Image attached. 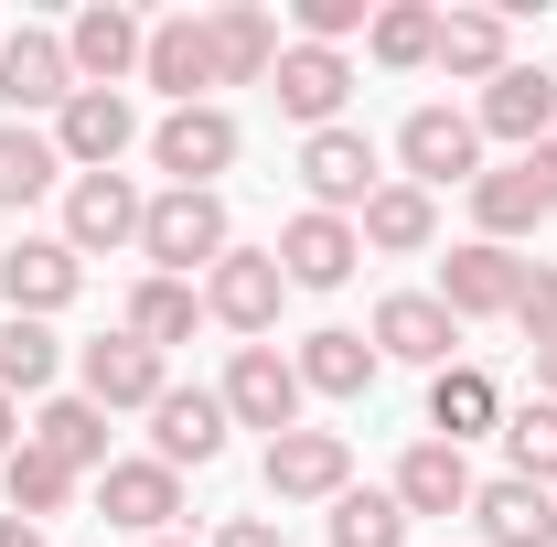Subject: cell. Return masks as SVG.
<instances>
[{"mask_svg": "<svg viewBox=\"0 0 557 547\" xmlns=\"http://www.w3.org/2000/svg\"><path fill=\"white\" fill-rule=\"evenodd\" d=\"M236 247V226H225V194H150V215H139V258H150V279H194L214 269Z\"/></svg>", "mask_w": 557, "mask_h": 547, "instance_id": "6da1fadb", "label": "cell"}, {"mask_svg": "<svg viewBox=\"0 0 557 547\" xmlns=\"http://www.w3.org/2000/svg\"><path fill=\"white\" fill-rule=\"evenodd\" d=\"M236 150H247V130L205 97V108H172L150 130V172H172V194H214V172H236Z\"/></svg>", "mask_w": 557, "mask_h": 547, "instance_id": "7a4b0ae2", "label": "cell"}, {"mask_svg": "<svg viewBox=\"0 0 557 547\" xmlns=\"http://www.w3.org/2000/svg\"><path fill=\"white\" fill-rule=\"evenodd\" d=\"M161 387H172V354H150L139 333H97V343H75V398L86 409H161Z\"/></svg>", "mask_w": 557, "mask_h": 547, "instance_id": "3957f363", "label": "cell"}, {"mask_svg": "<svg viewBox=\"0 0 557 547\" xmlns=\"http://www.w3.org/2000/svg\"><path fill=\"white\" fill-rule=\"evenodd\" d=\"M397 161H408L418 194L483 183V130H472V108H408V119H397Z\"/></svg>", "mask_w": 557, "mask_h": 547, "instance_id": "277c9868", "label": "cell"}, {"mask_svg": "<svg viewBox=\"0 0 557 547\" xmlns=\"http://www.w3.org/2000/svg\"><path fill=\"white\" fill-rule=\"evenodd\" d=\"M214 398H225L236 429H269L278 440V429H300V398H311V387H300V365H289L278 343H236V365H225Z\"/></svg>", "mask_w": 557, "mask_h": 547, "instance_id": "5b68a950", "label": "cell"}, {"mask_svg": "<svg viewBox=\"0 0 557 547\" xmlns=\"http://www.w3.org/2000/svg\"><path fill=\"white\" fill-rule=\"evenodd\" d=\"M375 183H386V172H375V139L354 130V119L300 139V194H311V215H364Z\"/></svg>", "mask_w": 557, "mask_h": 547, "instance_id": "8992f818", "label": "cell"}, {"mask_svg": "<svg viewBox=\"0 0 557 547\" xmlns=\"http://www.w3.org/2000/svg\"><path fill=\"white\" fill-rule=\"evenodd\" d=\"M65 97H75V65H65V33H0V108L33 130V119H65Z\"/></svg>", "mask_w": 557, "mask_h": 547, "instance_id": "52a82bcc", "label": "cell"}, {"mask_svg": "<svg viewBox=\"0 0 557 547\" xmlns=\"http://www.w3.org/2000/svg\"><path fill=\"white\" fill-rule=\"evenodd\" d=\"M129 139H139L129 86H75L65 119H54V150H65V172H119V161H129Z\"/></svg>", "mask_w": 557, "mask_h": 547, "instance_id": "ba28073f", "label": "cell"}, {"mask_svg": "<svg viewBox=\"0 0 557 547\" xmlns=\"http://www.w3.org/2000/svg\"><path fill=\"white\" fill-rule=\"evenodd\" d=\"M139 215H150V194H139L129 172H75V183H65V247H75V258L139 247Z\"/></svg>", "mask_w": 557, "mask_h": 547, "instance_id": "9c48e42d", "label": "cell"}, {"mask_svg": "<svg viewBox=\"0 0 557 547\" xmlns=\"http://www.w3.org/2000/svg\"><path fill=\"white\" fill-rule=\"evenodd\" d=\"M278 290H289V279H278V247H225V258L205 269V323L258 343L278 323Z\"/></svg>", "mask_w": 557, "mask_h": 547, "instance_id": "30bf717a", "label": "cell"}, {"mask_svg": "<svg viewBox=\"0 0 557 547\" xmlns=\"http://www.w3.org/2000/svg\"><path fill=\"white\" fill-rule=\"evenodd\" d=\"M515 290H525V258L515 247H493V236H472V247H450L440 258V312L450 323H515Z\"/></svg>", "mask_w": 557, "mask_h": 547, "instance_id": "8fae6325", "label": "cell"}, {"mask_svg": "<svg viewBox=\"0 0 557 547\" xmlns=\"http://www.w3.org/2000/svg\"><path fill=\"white\" fill-rule=\"evenodd\" d=\"M269 494L278 505H333V494H354V440L344 429H278L269 440Z\"/></svg>", "mask_w": 557, "mask_h": 547, "instance_id": "7c38bea8", "label": "cell"}, {"mask_svg": "<svg viewBox=\"0 0 557 547\" xmlns=\"http://www.w3.org/2000/svg\"><path fill=\"white\" fill-rule=\"evenodd\" d=\"M225 398L214 387H161V409H150V462H172V473H205L225 462Z\"/></svg>", "mask_w": 557, "mask_h": 547, "instance_id": "4fadbf2b", "label": "cell"}, {"mask_svg": "<svg viewBox=\"0 0 557 547\" xmlns=\"http://www.w3.org/2000/svg\"><path fill=\"white\" fill-rule=\"evenodd\" d=\"M139 44H150V22H139V11H119V0H86V11L65 22L75 86H129V75H139Z\"/></svg>", "mask_w": 557, "mask_h": 547, "instance_id": "5bb4252c", "label": "cell"}, {"mask_svg": "<svg viewBox=\"0 0 557 547\" xmlns=\"http://www.w3.org/2000/svg\"><path fill=\"white\" fill-rule=\"evenodd\" d=\"M97 515L119 526V537H172V515H183V473L172 462H108L97 473Z\"/></svg>", "mask_w": 557, "mask_h": 547, "instance_id": "9a60e30c", "label": "cell"}, {"mask_svg": "<svg viewBox=\"0 0 557 547\" xmlns=\"http://www.w3.org/2000/svg\"><path fill=\"white\" fill-rule=\"evenodd\" d=\"M139 86H161L172 108H205V86H214V33H205V11L150 22V44H139Z\"/></svg>", "mask_w": 557, "mask_h": 547, "instance_id": "2e32d148", "label": "cell"}, {"mask_svg": "<svg viewBox=\"0 0 557 547\" xmlns=\"http://www.w3.org/2000/svg\"><path fill=\"white\" fill-rule=\"evenodd\" d=\"M278 119H300V139L311 130H344V97H354V65L344 54H322V44H278Z\"/></svg>", "mask_w": 557, "mask_h": 547, "instance_id": "e0dca14e", "label": "cell"}, {"mask_svg": "<svg viewBox=\"0 0 557 547\" xmlns=\"http://www.w3.org/2000/svg\"><path fill=\"white\" fill-rule=\"evenodd\" d=\"M75 290H86V258H75L65 236H22V247L0 258V301H11L22 323H54Z\"/></svg>", "mask_w": 557, "mask_h": 547, "instance_id": "ac0fdd59", "label": "cell"}, {"mask_svg": "<svg viewBox=\"0 0 557 547\" xmlns=\"http://www.w3.org/2000/svg\"><path fill=\"white\" fill-rule=\"evenodd\" d=\"M354 258H364L354 215H311V205H300L289 226H278V279H289V290H344Z\"/></svg>", "mask_w": 557, "mask_h": 547, "instance_id": "d6986e66", "label": "cell"}, {"mask_svg": "<svg viewBox=\"0 0 557 547\" xmlns=\"http://www.w3.org/2000/svg\"><path fill=\"white\" fill-rule=\"evenodd\" d=\"M364 343H375V354H397V365H429V376H440V365H461V354H450L461 323L440 312V290H397V301H375Z\"/></svg>", "mask_w": 557, "mask_h": 547, "instance_id": "ffe728a7", "label": "cell"}, {"mask_svg": "<svg viewBox=\"0 0 557 547\" xmlns=\"http://www.w3.org/2000/svg\"><path fill=\"white\" fill-rule=\"evenodd\" d=\"M472 130H483V139H515V150L557 139V75L547 65H504L483 86V108H472Z\"/></svg>", "mask_w": 557, "mask_h": 547, "instance_id": "44dd1931", "label": "cell"}, {"mask_svg": "<svg viewBox=\"0 0 557 547\" xmlns=\"http://www.w3.org/2000/svg\"><path fill=\"white\" fill-rule=\"evenodd\" d=\"M408 515H472V494H483V473H472V451H450V440H408L397 451V483H386Z\"/></svg>", "mask_w": 557, "mask_h": 547, "instance_id": "7402d4cb", "label": "cell"}, {"mask_svg": "<svg viewBox=\"0 0 557 547\" xmlns=\"http://www.w3.org/2000/svg\"><path fill=\"white\" fill-rule=\"evenodd\" d=\"M205 33H214V86H269L278 75V22L258 11V0L205 11Z\"/></svg>", "mask_w": 557, "mask_h": 547, "instance_id": "603a6c76", "label": "cell"}, {"mask_svg": "<svg viewBox=\"0 0 557 547\" xmlns=\"http://www.w3.org/2000/svg\"><path fill=\"white\" fill-rule=\"evenodd\" d=\"M429 65L450 75V86H493V75L515 65V22L504 11H440V54Z\"/></svg>", "mask_w": 557, "mask_h": 547, "instance_id": "cb8c5ba5", "label": "cell"}, {"mask_svg": "<svg viewBox=\"0 0 557 547\" xmlns=\"http://www.w3.org/2000/svg\"><path fill=\"white\" fill-rule=\"evenodd\" d=\"M472 526H483L493 547H557V494H547V483L493 473L483 494H472Z\"/></svg>", "mask_w": 557, "mask_h": 547, "instance_id": "d4e9b609", "label": "cell"}, {"mask_svg": "<svg viewBox=\"0 0 557 547\" xmlns=\"http://www.w3.org/2000/svg\"><path fill=\"white\" fill-rule=\"evenodd\" d=\"M483 429H504V387H493L483 365H440L429 376V440H483Z\"/></svg>", "mask_w": 557, "mask_h": 547, "instance_id": "484cf974", "label": "cell"}, {"mask_svg": "<svg viewBox=\"0 0 557 547\" xmlns=\"http://www.w3.org/2000/svg\"><path fill=\"white\" fill-rule=\"evenodd\" d=\"M289 365H300V387H311V398H364L386 354H375L364 333H344V323H322V333H300V354H289Z\"/></svg>", "mask_w": 557, "mask_h": 547, "instance_id": "4316f807", "label": "cell"}, {"mask_svg": "<svg viewBox=\"0 0 557 547\" xmlns=\"http://www.w3.org/2000/svg\"><path fill=\"white\" fill-rule=\"evenodd\" d=\"M22 440H33V451H54L75 483H86V473H108V409H86V398H44Z\"/></svg>", "mask_w": 557, "mask_h": 547, "instance_id": "83f0119b", "label": "cell"}, {"mask_svg": "<svg viewBox=\"0 0 557 547\" xmlns=\"http://www.w3.org/2000/svg\"><path fill=\"white\" fill-rule=\"evenodd\" d=\"M354 236H364V247H386V258H418V247L440 236V205H429L418 183H375V205L354 215Z\"/></svg>", "mask_w": 557, "mask_h": 547, "instance_id": "f1b7e54d", "label": "cell"}, {"mask_svg": "<svg viewBox=\"0 0 557 547\" xmlns=\"http://www.w3.org/2000/svg\"><path fill=\"white\" fill-rule=\"evenodd\" d=\"M194 323H205V290H194V279H139L119 333H139L150 354H172V343H194Z\"/></svg>", "mask_w": 557, "mask_h": 547, "instance_id": "f546056e", "label": "cell"}, {"mask_svg": "<svg viewBox=\"0 0 557 547\" xmlns=\"http://www.w3.org/2000/svg\"><path fill=\"white\" fill-rule=\"evenodd\" d=\"M472 226H483L493 247L536 236V226H547V205H536V172H525V161H504V172H483V183H472Z\"/></svg>", "mask_w": 557, "mask_h": 547, "instance_id": "4dcf8cb0", "label": "cell"}, {"mask_svg": "<svg viewBox=\"0 0 557 547\" xmlns=\"http://www.w3.org/2000/svg\"><path fill=\"white\" fill-rule=\"evenodd\" d=\"M54 183H75L65 150H54V130H22V119H0V205H33V194H54Z\"/></svg>", "mask_w": 557, "mask_h": 547, "instance_id": "1f68e13d", "label": "cell"}, {"mask_svg": "<svg viewBox=\"0 0 557 547\" xmlns=\"http://www.w3.org/2000/svg\"><path fill=\"white\" fill-rule=\"evenodd\" d=\"M364 54H375L386 75H418L429 54H440V11H429V0H386V11L364 22Z\"/></svg>", "mask_w": 557, "mask_h": 547, "instance_id": "d6a6232c", "label": "cell"}, {"mask_svg": "<svg viewBox=\"0 0 557 547\" xmlns=\"http://www.w3.org/2000/svg\"><path fill=\"white\" fill-rule=\"evenodd\" d=\"M54 365H65L54 323H22V312L0 323V398H11V409H22V398H44V387H54Z\"/></svg>", "mask_w": 557, "mask_h": 547, "instance_id": "836d02e7", "label": "cell"}, {"mask_svg": "<svg viewBox=\"0 0 557 547\" xmlns=\"http://www.w3.org/2000/svg\"><path fill=\"white\" fill-rule=\"evenodd\" d=\"M493 440H504V473H515V483H547V494H557V398L504 409V429H493Z\"/></svg>", "mask_w": 557, "mask_h": 547, "instance_id": "e575fe53", "label": "cell"}, {"mask_svg": "<svg viewBox=\"0 0 557 547\" xmlns=\"http://www.w3.org/2000/svg\"><path fill=\"white\" fill-rule=\"evenodd\" d=\"M0 483H11V515H33V526H54V515L75 505V473L54 462V451H33V440L0 462Z\"/></svg>", "mask_w": 557, "mask_h": 547, "instance_id": "d590c367", "label": "cell"}, {"mask_svg": "<svg viewBox=\"0 0 557 547\" xmlns=\"http://www.w3.org/2000/svg\"><path fill=\"white\" fill-rule=\"evenodd\" d=\"M333 547H408V505L397 494H333Z\"/></svg>", "mask_w": 557, "mask_h": 547, "instance_id": "8d00e7d4", "label": "cell"}, {"mask_svg": "<svg viewBox=\"0 0 557 547\" xmlns=\"http://www.w3.org/2000/svg\"><path fill=\"white\" fill-rule=\"evenodd\" d=\"M515 333L536 343V354L557 343V269H547V258H525V290H515Z\"/></svg>", "mask_w": 557, "mask_h": 547, "instance_id": "74e56055", "label": "cell"}, {"mask_svg": "<svg viewBox=\"0 0 557 547\" xmlns=\"http://www.w3.org/2000/svg\"><path fill=\"white\" fill-rule=\"evenodd\" d=\"M515 161H525V172H536V205L557 215V139H536V150H515Z\"/></svg>", "mask_w": 557, "mask_h": 547, "instance_id": "f35d334b", "label": "cell"}, {"mask_svg": "<svg viewBox=\"0 0 557 547\" xmlns=\"http://www.w3.org/2000/svg\"><path fill=\"white\" fill-rule=\"evenodd\" d=\"M214 547H278V526H269V515H225V526H214Z\"/></svg>", "mask_w": 557, "mask_h": 547, "instance_id": "ab89813d", "label": "cell"}, {"mask_svg": "<svg viewBox=\"0 0 557 547\" xmlns=\"http://www.w3.org/2000/svg\"><path fill=\"white\" fill-rule=\"evenodd\" d=\"M0 547H54V537H44L33 515H0Z\"/></svg>", "mask_w": 557, "mask_h": 547, "instance_id": "60d3db41", "label": "cell"}, {"mask_svg": "<svg viewBox=\"0 0 557 547\" xmlns=\"http://www.w3.org/2000/svg\"><path fill=\"white\" fill-rule=\"evenodd\" d=\"M11 451H22V409L0 398V462H11Z\"/></svg>", "mask_w": 557, "mask_h": 547, "instance_id": "b9f144b4", "label": "cell"}, {"mask_svg": "<svg viewBox=\"0 0 557 547\" xmlns=\"http://www.w3.org/2000/svg\"><path fill=\"white\" fill-rule=\"evenodd\" d=\"M536 387H547V398H557V343H547V354H536Z\"/></svg>", "mask_w": 557, "mask_h": 547, "instance_id": "7bdbcfd3", "label": "cell"}, {"mask_svg": "<svg viewBox=\"0 0 557 547\" xmlns=\"http://www.w3.org/2000/svg\"><path fill=\"white\" fill-rule=\"evenodd\" d=\"M150 547H183V537H150Z\"/></svg>", "mask_w": 557, "mask_h": 547, "instance_id": "ee69618b", "label": "cell"}, {"mask_svg": "<svg viewBox=\"0 0 557 547\" xmlns=\"http://www.w3.org/2000/svg\"><path fill=\"white\" fill-rule=\"evenodd\" d=\"M0 215H11V205H0Z\"/></svg>", "mask_w": 557, "mask_h": 547, "instance_id": "f6af8a7d", "label": "cell"}, {"mask_svg": "<svg viewBox=\"0 0 557 547\" xmlns=\"http://www.w3.org/2000/svg\"><path fill=\"white\" fill-rule=\"evenodd\" d=\"M547 75H557V65H547Z\"/></svg>", "mask_w": 557, "mask_h": 547, "instance_id": "bcb514c9", "label": "cell"}]
</instances>
